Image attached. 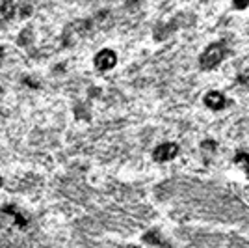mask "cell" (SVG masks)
<instances>
[{
  "label": "cell",
  "instance_id": "cell-3",
  "mask_svg": "<svg viewBox=\"0 0 249 248\" xmlns=\"http://www.w3.org/2000/svg\"><path fill=\"white\" fill-rule=\"evenodd\" d=\"M93 62H95V67L99 71H110L112 67H115V63H117V54L114 51H110V49H104V51L97 52Z\"/></svg>",
  "mask_w": 249,
  "mask_h": 248
},
{
  "label": "cell",
  "instance_id": "cell-1",
  "mask_svg": "<svg viewBox=\"0 0 249 248\" xmlns=\"http://www.w3.org/2000/svg\"><path fill=\"white\" fill-rule=\"evenodd\" d=\"M223 56H225V45L223 43H212L199 56V65H201V69H214L223 60Z\"/></svg>",
  "mask_w": 249,
  "mask_h": 248
},
{
  "label": "cell",
  "instance_id": "cell-4",
  "mask_svg": "<svg viewBox=\"0 0 249 248\" xmlns=\"http://www.w3.org/2000/svg\"><path fill=\"white\" fill-rule=\"evenodd\" d=\"M205 103H207L208 108H212V110H219V108H223L225 106V95L221 92H216V90H212V92H208L205 95Z\"/></svg>",
  "mask_w": 249,
  "mask_h": 248
},
{
  "label": "cell",
  "instance_id": "cell-2",
  "mask_svg": "<svg viewBox=\"0 0 249 248\" xmlns=\"http://www.w3.org/2000/svg\"><path fill=\"white\" fill-rule=\"evenodd\" d=\"M178 155V145L173 142H166V144H160L155 147L153 151V159L156 163H169Z\"/></svg>",
  "mask_w": 249,
  "mask_h": 248
},
{
  "label": "cell",
  "instance_id": "cell-5",
  "mask_svg": "<svg viewBox=\"0 0 249 248\" xmlns=\"http://www.w3.org/2000/svg\"><path fill=\"white\" fill-rule=\"evenodd\" d=\"M0 186H2V179H0Z\"/></svg>",
  "mask_w": 249,
  "mask_h": 248
},
{
  "label": "cell",
  "instance_id": "cell-6",
  "mask_svg": "<svg viewBox=\"0 0 249 248\" xmlns=\"http://www.w3.org/2000/svg\"><path fill=\"white\" fill-rule=\"evenodd\" d=\"M130 248H138V247H130Z\"/></svg>",
  "mask_w": 249,
  "mask_h": 248
}]
</instances>
